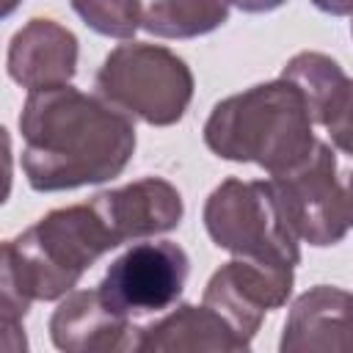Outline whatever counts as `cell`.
Here are the masks:
<instances>
[{
	"label": "cell",
	"mask_w": 353,
	"mask_h": 353,
	"mask_svg": "<svg viewBox=\"0 0 353 353\" xmlns=\"http://www.w3.org/2000/svg\"><path fill=\"white\" fill-rule=\"evenodd\" d=\"M19 132L22 171L39 193L102 185L119 176L135 152L132 116L69 83L28 91Z\"/></svg>",
	"instance_id": "obj_1"
},
{
	"label": "cell",
	"mask_w": 353,
	"mask_h": 353,
	"mask_svg": "<svg viewBox=\"0 0 353 353\" xmlns=\"http://www.w3.org/2000/svg\"><path fill=\"white\" fill-rule=\"evenodd\" d=\"M110 248H119V243L91 201L50 210L22 234L6 240L0 256V345L11 353L25 350L28 339L19 328L30 303L69 295Z\"/></svg>",
	"instance_id": "obj_2"
},
{
	"label": "cell",
	"mask_w": 353,
	"mask_h": 353,
	"mask_svg": "<svg viewBox=\"0 0 353 353\" xmlns=\"http://www.w3.org/2000/svg\"><path fill=\"white\" fill-rule=\"evenodd\" d=\"M204 143L232 163H254L270 176L303 163L317 138L306 97L287 77L221 99L204 121Z\"/></svg>",
	"instance_id": "obj_3"
},
{
	"label": "cell",
	"mask_w": 353,
	"mask_h": 353,
	"mask_svg": "<svg viewBox=\"0 0 353 353\" xmlns=\"http://www.w3.org/2000/svg\"><path fill=\"white\" fill-rule=\"evenodd\" d=\"M190 66L163 44L127 41L110 50L97 72V91L110 105L152 127L176 124L193 99Z\"/></svg>",
	"instance_id": "obj_4"
},
{
	"label": "cell",
	"mask_w": 353,
	"mask_h": 353,
	"mask_svg": "<svg viewBox=\"0 0 353 353\" xmlns=\"http://www.w3.org/2000/svg\"><path fill=\"white\" fill-rule=\"evenodd\" d=\"M201 218L210 240L234 256H256L287 268L301 262V240L287 223L270 179H223L207 196Z\"/></svg>",
	"instance_id": "obj_5"
},
{
	"label": "cell",
	"mask_w": 353,
	"mask_h": 353,
	"mask_svg": "<svg viewBox=\"0 0 353 353\" xmlns=\"http://www.w3.org/2000/svg\"><path fill=\"white\" fill-rule=\"evenodd\" d=\"M270 185L298 240L325 248L336 245L353 229L347 190L328 143L317 141L303 163L270 176Z\"/></svg>",
	"instance_id": "obj_6"
},
{
	"label": "cell",
	"mask_w": 353,
	"mask_h": 353,
	"mask_svg": "<svg viewBox=\"0 0 353 353\" xmlns=\"http://www.w3.org/2000/svg\"><path fill=\"white\" fill-rule=\"evenodd\" d=\"M190 259L171 240L135 243L116 256L102 281L99 295L127 317H143L174 306L185 290Z\"/></svg>",
	"instance_id": "obj_7"
},
{
	"label": "cell",
	"mask_w": 353,
	"mask_h": 353,
	"mask_svg": "<svg viewBox=\"0 0 353 353\" xmlns=\"http://www.w3.org/2000/svg\"><path fill=\"white\" fill-rule=\"evenodd\" d=\"M292 270L256 256H234L210 276L201 303L215 309L251 345L265 314L287 303L295 281Z\"/></svg>",
	"instance_id": "obj_8"
},
{
	"label": "cell",
	"mask_w": 353,
	"mask_h": 353,
	"mask_svg": "<svg viewBox=\"0 0 353 353\" xmlns=\"http://www.w3.org/2000/svg\"><path fill=\"white\" fill-rule=\"evenodd\" d=\"M91 207L99 212L119 245L171 232L185 215L182 193L160 176H143L130 185L102 190L91 199Z\"/></svg>",
	"instance_id": "obj_9"
},
{
	"label": "cell",
	"mask_w": 353,
	"mask_h": 353,
	"mask_svg": "<svg viewBox=\"0 0 353 353\" xmlns=\"http://www.w3.org/2000/svg\"><path fill=\"white\" fill-rule=\"evenodd\" d=\"M132 317L116 312L99 290H72L50 317V339L63 353H121L135 347Z\"/></svg>",
	"instance_id": "obj_10"
},
{
	"label": "cell",
	"mask_w": 353,
	"mask_h": 353,
	"mask_svg": "<svg viewBox=\"0 0 353 353\" xmlns=\"http://www.w3.org/2000/svg\"><path fill=\"white\" fill-rule=\"evenodd\" d=\"M281 353H345L353 350V292L317 284L290 306Z\"/></svg>",
	"instance_id": "obj_11"
},
{
	"label": "cell",
	"mask_w": 353,
	"mask_h": 353,
	"mask_svg": "<svg viewBox=\"0 0 353 353\" xmlns=\"http://www.w3.org/2000/svg\"><path fill=\"white\" fill-rule=\"evenodd\" d=\"M77 55V36L66 25L50 17H33L14 33L6 55V69L8 77L28 91L52 88L66 85L74 77Z\"/></svg>",
	"instance_id": "obj_12"
},
{
	"label": "cell",
	"mask_w": 353,
	"mask_h": 353,
	"mask_svg": "<svg viewBox=\"0 0 353 353\" xmlns=\"http://www.w3.org/2000/svg\"><path fill=\"white\" fill-rule=\"evenodd\" d=\"M237 331L207 303H182L171 314L152 325L138 328L135 353H215V350H248Z\"/></svg>",
	"instance_id": "obj_13"
},
{
	"label": "cell",
	"mask_w": 353,
	"mask_h": 353,
	"mask_svg": "<svg viewBox=\"0 0 353 353\" xmlns=\"http://www.w3.org/2000/svg\"><path fill=\"white\" fill-rule=\"evenodd\" d=\"M138 22L160 39H196L229 19V0H135Z\"/></svg>",
	"instance_id": "obj_14"
},
{
	"label": "cell",
	"mask_w": 353,
	"mask_h": 353,
	"mask_svg": "<svg viewBox=\"0 0 353 353\" xmlns=\"http://www.w3.org/2000/svg\"><path fill=\"white\" fill-rule=\"evenodd\" d=\"M281 77H287L290 83H295L301 88V94L306 97L309 102V110H312V119L317 124V116L320 110L325 108V102L336 94V88L347 80V74L342 72V66L331 58V55H323V52H298L292 55L284 69H281Z\"/></svg>",
	"instance_id": "obj_15"
},
{
	"label": "cell",
	"mask_w": 353,
	"mask_h": 353,
	"mask_svg": "<svg viewBox=\"0 0 353 353\" xmlns=\"http://www.w3.org/2000/svg\"><path fill=\"white\" fill-rule=\"evenodd\" d=\"M72 8L99 36L132 39L141 28L135 0H72Z\"/></svg>",
	"instance_id": "obj_16"
},
{
	"label": "cell",
	"mask_w": 353,
	"mask_h": 353,
	"mask_svg": "<svg viewBox=\"0 0 353 353\" xmlns=\"http://www.w3.org/2000/svg\"><path fill=\"white\" fill-rule=\"evenodd\" d=\"M317 124L325 127L331 143L353 157V80L347 77L336 94L325 102V108L317 116Z\"/></svg>",
	"instance_id": "obj_17"
},
{
	"label": "cell",
	"mask_w": 353,
	"mask_h": 353,
	"mask_svg": "<svg viewBox=\"0 0 353 353\" xmlns=\"http://www.w3.org/2000/svg\"><path fill=\"white\" fill-rule=\"evenodd\" d=\"M229 3L245 14H268V11L281 8L287 0H229Z\"/></svg>",
	"instance_id": "obj_18"
},
{
	"label": "cell",
	"mask_w": 353,
	"mask_h": 353,
	"mask_svg": "<svg viewBox=\"0 0 353 353\" xmlns=\"http://www.w3.org/2000/svg\"><path fill=\"white\" fill-rule=\"evenodd\" d=\"M312 6L331 17H353V0H312Z\"/></svg>",
	"instance_id": "obj_19"
},
{
	"label": "cell",
	"mask_w": 353,
	"mask_h": 353,
	"mask_svg": "<svg viewBox=\"0 0 353 353\" xmlns=\"http://www.w3.org/2000/svg\"><path fill=\"white\" fill-rule=\"evenodd\" d=\"M345 190H347V207H350V221H353V171L345 179Z\"/></svg>",
	"instance_id": "obj_20"
},
{
	"label": "cell",
	"mask_w": 353,
	"mask_h": 353,
	"mask_svg": "<svg viewBox=\"0 0 353 353\" xmlns=\"http://www.w3.org/2000/svg\"><path fill=\"white\" fill-rule=\"evenodd\" d=\"M350 33H353V22H350Z\"/></svg>",
	"instance_id": "obj_21"
}]
</instances>
